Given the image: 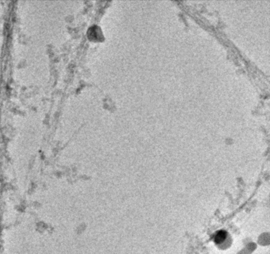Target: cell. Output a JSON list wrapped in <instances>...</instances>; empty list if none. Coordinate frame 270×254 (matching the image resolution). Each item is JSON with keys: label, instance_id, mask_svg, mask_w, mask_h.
Wrapping results in <instances>:
<instances>
[{"label": "cell", "instance_id": "obj_1", "mask_svg": "<svg viewBox=\"0 0 270 254\" xmlns=\"http://www.w3.org/2000/svg\"><path fill=\"white\" fill-rule=\"evenodd\" d=\"M227 238V233L225 231H220L215 235L214 241L216 244H223Z\"/></svg>", "mask_w": 270, "mask_h": 254}]
</instances>
